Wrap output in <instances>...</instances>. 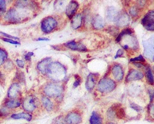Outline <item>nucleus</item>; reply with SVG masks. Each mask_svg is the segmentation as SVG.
Instances as JSON below:
<instances>
[{
    "mask_svg": "<svg viewBox=\"0 0 154 124\" xmlns=\"http://www.w3.org/2000/svg\"><path fill=\"white\" fill-rule=\"evenodd\" d=\"M3 79V75L1 73V72H0V80H1Z\"/></svg>",
    "mask_w": 154,
    "mask_h": 124,
    "instance_id": "obj_44",
    "label": "nucleus"
},
{
    "mask_svg": "<svg viewBox=\"0 0 154 124\" xmlns=\"http://www.w3.org/2000/svg\"><path fill=\"white\" fill-rule=\"evenodd\" d=\"M66 6V3L64 1H56L54 4V7L56 10H57L58 11H62L63 9L65 8Z\"/></svg>",
    "mask_w": 154,
    "mask_h": 124,
    "instance_id": "obj_29",
    "label": "nucleus"
},
{
    "mask_svg": "<svg viewBox=\"0 0 154 124\" xmlns=\"http://www.w3.org/2000/svg\"><path fill=\"white\" fill-rule=\"evenodd\" d=\"M116 87V82L111 79H102L97 85V90L101 93H109L113 91Z\"/></svg>",
    "mask_w": 154,
    "mask_h": 124,
    "instance_id": "obj_2",
    "label": "nucleus"
},
{
    "mask_svg": "<svg viewBox=\"0 0 154 124\" xmlns=\"http://www.w3.org/2000/svg\"><path fill=\"white\" fill-rule=\"evenodd\" d=\"M144 75L143 73L137 70H131L128 73L126 80L127 81H133V80H141L143 78Z\"/></svg>",
    "mask_w": 154,
    "mask_h": 124,
    "instance_id": "obj_11",
    "label": "nucleus"
},
{
    "mask_svg": "<svg viewBox=\"0 0 154 124\" xmlns=\"http://www.w3.org/2000/svg\"><path fill=\"white\" fill-rule=\"evenodd\" d=\"M123 54V50L119 49V50L117 51V53H116V56H115V59H117V58L122 56Z\"/></svg>",
    "mask_w": 154,
    "mask_h": 124,
    "instance_id": "obj_41",
    "label": "nucleus"
},
{
    "mask_svg": "<svg viewBox=\"0 0 154 124\" xmlns=\"http://www.w3.org/2000/svg\"><path fill=\"white\" fill-rule=\"evenodd\" d=\"M138 9L137 8V7H132L130 10V15L133 17H135L138 14Z\"/></svg>",
    "mask_w": 154,
    "mask_h": 124,
    "instance_id": "obj_34",
    "label": "nucleus"
},
{
    "mask_svg": "<svg viewBox=\"0 0 154 124\" xmlns=\"http://www.w3.org/2000/svg\"><path fill=\"white\" fill-rule=\"evenodd\" d=\"M115 21L117 26L125 27L130 24V17L127 13L125 12L119 13Z\"/></svg>",
    "mask_w": 154,
    "mask_h": 124,
    "instance_id": "obj_8",
    "label": "nucleus"
},
{
    "mask_svg": "<svg viewBox=\"0 0 154 124\" xmlns=\"http://www.w3.org/2000/svg\"><path fill=\"white\" fill-rule=\"evenodd\" d=\"M16 64L20 68H23L24 67V65H25L24 61H22V60H21V59H17L16 60Z\"/></svg>",
    "mask_w": 154,
    "mask_h": 124,
    "instance_id": "obj_40",
    "label": "nucleus"
},
{
    "mask_svg": "<svg viewBox=\"0 0 154 124\" xmlns=\"http://www.w3.org/2000/svg\"><path fill=\"white\" fill-rule=\"evenodd\" d=\"M46 74L54 81H60L65 78L66 69L63 65L58 62H51L48 65Z\"/></svg>",
    "mask_w": 154,
    "mask_h": 124,
    "instance_id": "obj_1",
    "label": "nucleus"
},
{
    "mask_svg": "<svg viewBox=\"0 0 154 124\" xmlns=\"http://www.w3.org/2000/svg\"><path fill=\"white\" fill-rule=\"evenodd\" d=\"M49 39L46 38H39L37 39V41H49Z\"/></svg>",
    "mask_w": 154,
    "mask_h": 124,
    "instance_id": "obj_43",
    "label": "nucleus"
},
{
    "mask_svg": "<svg viewBox=\"0 0 154 124\" xmlns=\"http://www.w3.org/2000/svg\"><path fill=\"white\" fill-rule=\"evenodd\" d=\"M78 8V4L76 1H71L66 9V14L69 18H72Z\"/></svg>",
    "mask_w": 154,
    "mask_h": 124,
    "instance_id": "obj_14",
    "label": "nucleus"
},
{
    "mask_svg": "<svg viewBox=\"0 0 154 124\" xmlns=\"http://www.w3.org/2000/svg\"><path fill=\"white\" fill-rule=\"evenodd\" d=\"M7 56L8 54L7 51L5 50L0 48V66L5 63L7 59Z\"/></svg>",
    "mask_w": 154,
    "mask_h": 124,
    "instance_id": "obj_27",
    "label": "nucleus"
},
{
    "mask_svg": "<svg viewBox=\"0 0 154 124\" xmlns=\"http://www.w3.org/2000/svg\"><path fill=\"white\" fill-rule=\"evenodd\" d=\"M75 82L74 83V87H78V86L80 85L81 79V78H80L78 75H76L75 76Z\"/></svg>",
    "mask_w": 154,
    "mask_h": 124,
    "instance_id": "obj_36",
    "label": "nucleus"
},
{
    "mask_svg": "<svg viewBox=\"0 0 154 124\" xmlns=\"http://www.w3.org/2000/svg\"><path fill=\"white\" fill-rule=\"evenodd\" d=\"M98 78L96 74L90 73L87 78L86 82V87L88 90H92L95 87L97 79Z\"/></svg>",
    "mask_w": 154,
    "mask_h": 124,
    "instance_id": "obj_16",
    "label": "nucleus"
},
{
    "mask_svg": "<svg viewBox=\"0 0 154 124\" xmlns=\"http://www.w3.org/2000/svg\"><path fill=\"white\" fill-rule=\"evenodd\" d=\"M130 61L131 62H145V59H144L143 56H142V55H140V56H138V57L131 59Z\"/></svg>",
    "mask_w": 154,
    "mask_h": 124,
    "instance_id": "obj_35",
    "label": "nucleus"
},
{
    "mask_svg": "<svg viewBox=\"0 0 154 124\" xmlns=\"http://www.w3.org/2000/svg\"><path fill=\"white\" fill-rule=\"evenodd\" d=\"M119 13L114 7H108L107 10V18L110 21H115Z\"/></svg>",
    "mask_w": 154,
    "mask_h": 124,
    "instance_id": "obj_21",
    "label": "nucleus"
},
{
    "mask_svg": "<svg viewBox=\"0 0 154 124\" xmlns=\"http://www.w3.org/2000/svg\"><path fill=\"white\" fill-rule=\"evenodd\" d=\"M90 124H102V117L99 114L93 112L90 119Z\"/></svg>",
    "mask_w": 154,
    "mask_h": 124,
    "instance_id": "obj_23",
    "label": "nucleus"
},
{
    "mask_svg": "<svg viewBox=\"0 0 154 124\" xmlns=\"http://www.w3.org/2000/svg\"><path fill=\"white\" fill-rule=\"evenodd\" d=\"M113 107L115 109V116H116L117 117H118L119 119H124L125 117V112L124 108H120L118 105H115Z\"/></svg>",
    "mask_w": 154,
    "mask_h": 124,
    "instance_id": "obj_24",
    "label": "nucleus"
},
{
    "mask_svg": "<svg viewBox=\"0 0 154 124\" xmlns=\"http://www.w3.org/2000/svg\"><path fill=\"white\" fill-rule=\"evenodd\" d=\"M112 73H113L115 78L118 80L120 81L123 78V71L122 67L120 65H115L112 68Z\"/></svg>",
    "mask_w": 154,
    "mask_h": 124,
    "instance_id": "obj_17",
    "label": "nucleus"
},
{
    "mask_svg": "<svg viewBox=\"0 0 154 124\" xmlns=\"http://www.w3.org/2000/svg\"><path fill=\"white\" fill-rule=\"evenodd\" d=\"M22 13L16 9H10L5 15L4 19L7 22L15 23L19 22L22 19Z\"/></svg>",
    "mask_w": 154,
    "mask_h": 124,
    "instance_id": "obj_5",
    "label": "nucleus"
},
{
    "mask_svg": "<svg viewBox=\"0 0 154 124\" xmlns=\"http://www.w3.org/2000/svg\"><path fill=\"white\" fill-rule=\"evenodd\" d=\"M92 25L95 29H100L104 27L105 22L101 17L100 15H96L93 19Z\"/></svg>",
    "mask_w": 154,
    "mask_h": 124,
    "instance_id": "obj_18",
    "label": "nucleus"
},
{
    "mask_svg": "<svg viewBox=\"0 0 154 124\" xmlns=\"http://www.w3.org/2000/svg\"><path fill=\"white\" fill-rule=\"evenodd\" d=\"M82 22V18L81 14H77L72 17V27L74 29H77L81 26Z\"/></svg>",
    "mask_w": 154,
    "mask_h": 124,
    "instance_id": "obj_20",
    "label": "nucleus"
},
{
    "mask_svg": "<svg viewBox=\"0 0 154 124\" xmlns=\"http://www.w3.org/2000/svg\"><path fill=\"white\" fill-rule=\"evenodd\" d=\"M23 108L27 112H33L36 109L37 105L34 96H29L23 101Z\"/></svg>",
    "mask_w": 154,
    "mask_h": 124,
    "instance_id": "obj_7",
    "label": "nucleus"
},
{
    "mask_svg": "<svg viewBox=\"0 0 154 124\" xmlns=\"http://www.w3.org/2000/svg\"><path fill=\"white\" fill-rule=\"evenodd\" d=\"M81 120V116L74 112L68 114L65 118V121L67 124H78Z\"/></svg>",
    "mask_w": 154,
    "mask_h": 124,
    "instance_id": "obj_13",
    "label": "nucleus"
},
{
    "mask_svg": "<svg viewBox=\"0 0 154 124\" xmlns=\"http://www.w3.org/2000/svg\"><path fill=\"white\" fill-rule=\"evenodd\" d=\"M13 64L11 62V61L10 60H8L7 61H6L4 63V68H6L7 70H11L13 67Z\"/></svg>",
    "mask_w": 154,
    "mask_h": 124,
    "instance_id": "obj_33",
    "label": "nucleus"
},
{
    "mask_svg": "<svg viewBox=\"0 0 154 124\" xmlns=\"http://www.w3.org/2000/svg\"><path fill=\"white\" fill-rule=\"evenodd\" d=\"M11 117L14 119H25L27 121H30L32 119V116L25 112H22L20 113H17V114H13L11 116Z\"/></svg>",
    "mask_w": 154,
    "mask_h": 124,
    "instance_id": "obj_22",
    "label": "nucleus"
},
{
    "mask_svg": "<svg viewBox=\"0 0 154 124\" xmlns=\"http://www.w3.org/2000/svg\"><path fill=\"white\" fill-rule=\"evenodd\" d=\"M42 102L44 106L48 111H51V110H52L53 107V104L49 99H48L47 97H43L42 98Z\"/></svg>",
    "mask_w": 154,
    "mask_h": 124,
    "instance_id": "obj_26",
    "label": "nucleus"
},
{
    "mask_svg": "<svg viewBox=\"0 0 154 124\" xmlns=\"http://www.w3.org/2000/svg\"><path fill=\"white\" fill-rule=\"evenodd\" d=\"M44 92L50 97H58L63 92V87L55 84H49L45 87Z\"/></svg>",
    "mask_w": 154,
    "mask_h": 124,
    "instance_id": "obj_4",
    "label": "nucleus"
},
{
    "mask_svg": "<svg viewBox=\"0 0 154 124\" xmlns=\"http://www.w3.org/2000/svg\"><path fill=\"white\" fill-rule=\"evenodd\" d=\"M133 33V31L132 30V29L127 28V29H125L124 30H123L118 35V36L116 38V41L117 43H119L121 41L122 38L125 36V35H130Z\"/></svg>",
    "mask_w": 154,
    "mask_h": 124,
    "instance_id": "obj_25",
    "label": "nucleus"
},
{
    "mask_svg": "<svg viewBox=\"0 0 154 124\" xmlns=\"http://www.w3.org/2000/svg\"><path fill=\"white\" fill-rule=\"evenodd\" d=\"M0 33H1V35H4V36H6L7 37V38H9V39H19V38H17V37H15V36H11V35H8V34H7V33H4V32H0Z\"/></svg>",
    "mask_w": 154,
    "mask_h": 124,
    "instance_id": "obj_39",
    "label": "nucleus"
},
{
    "mask_svg": "<svg viewBox=\"0 0 154 124\" xmlns=\"http://www.w3.org/2000/svg\"><path fill=\"white\" fill-rule=\"evenodd\" d=\"M130 107H131V108L135 109V111H137V112H140V111H142V107H140V106H138V105H137V104H131Z\"/></svg>",
    "mask_w": 154,
    "mask_h": 124,
    "instance_id": "obj_37",
    "label": "nucleus"
},
{
    "mask_svg": "<svg viewBox=\"0 0 154 124\" xmlns=\"http://www.w3.org/2000/svg\"><path fill=\"white\" fill-rule=\"evenodd\" d=\"M9 114V109L4 105L0 106V117H4Z\"/></svg>",
    "mask_w": 154,
    "mask_h": 124,
    "instance_id": "obj_30",
    "label": "nucleus"
},
{
    "mask_svg": "<svg viewBox=\"0 0 154 124\" xmlns=\"http://www.w3.org/2000/svg\"><path fill=\"white\" fill-rule=\"evenodd\" d=\"M57 25V21L51 17L44 18L41 22V29L45 33H50L54 30Z\"/></svg>",
    "mask_w": 154,
    "mask_h": 124,
    "instance_id": "obj_3",
    "label": "nucleus"
},
{
    "mask_svg": "<svg viewBox=\"0 0 154 124\" xmlns=\"http://www.w3.org/2000/svg\"><path fill=\"white\" fill-rule=\"evenodd\" d=\"M145 51L144 54L148 58H151L153 60V38L149 39L148 41H145L144 44Z\"/></svg>",
    "mask_w": 154,
    "mask_h": 124,
    "instance_id": "obj_9",
    "label": "nucleus"
},
{
    "mask_svg": "<svg viewBox=\"0 0 154 124\" xmlns=\"http://www.w3.org/2000/svg\"><path fill=\"white\" fill-rule=\"evenodd\" d=\"M21 105V103L19 101L15 99H7L5 101L3 105L9 109H11V108L19 107Z\"/></svg>",
    "mask_w": 154,
    "mask_h": 124,
    "instance_id": "obj_19",
    "label": "nucleus"
},
{
    "mask_svg": "<svg viewBox=\"0 0 154 124\" xmlns=\"http://www.w3.org/2000/svg\"><path fill=\"white\" fill-rule=\"evenodd\" d=\"M6 10V3L5 1L0 0V16L3 15Z\"/></svg>",
    "mask_w": 154,
    "mask_h": 124,
    "instance_id": "obj_31",
    "label": "nucleus"
},
{
    "mask_svg": "<svg viewBox=\"0 0 154 124\" xmlns=\"http://www.w3.org/2000/svg\"><path fill=\"white\" fill-rule=\"evenodd\" d=\"M146 77L148 82H149V84L152 86L153 84V74L152 70L149 67H148L146 69Z\"/></svg>",
    "mask_w": 154,
    "mask_h": 124,
    "instance_id": "obj_28",
    "label": "nucleus"
},
{
    "mask_svg": "<svg viewBox=\"0 0 154 124\" xmlns=\"http://www.w3.org/2000/svg\"><path fill=\"white\" fill-rule=\"evenodd\" d=\"M1 39H2L3 41H4V42L9 43L12 44H15V45L20 44V43H19V42H18V41H15V40L11 39H9V38H1Z\"/></svg>",
    "mask_w": 154,
    "mask_h": 124,
    "instance_id": "obj_32",
    "label": "nucleus"
},
{
    "mask_svg": "<svg viewBox=\"0 0 154 124\" xmlns=\"http://www.w3.org/2000/svg\"><path fill=\"white\" fill-rule=\"evenodd\" d=\"M51 62V58H47L40 61L37 64L38 70L44 75H46L48 65Z\"/></svg>",
    "mask_w": 154,
    "mask_h": 124,
    "instance_id": "obj_15",
    "label": "nucleus"
},
{
    "mask_svg": "<svg viewBox=\"0 0 154 124\" xmlns=\"http://www.w3.org/2000/svg\"><path fill=\"white\" fill-rule=\"evenodd\" d=\"M134 64L135 66H137V67H139V68H142V67H144V68H146V69H147V68L149 67V66H148V67H146L145 65L144 64H142L141 62H134Z\"/></svg>",
    "mask_w": 154,
    "mask_h": 124,
    "instance_id": "obj_42",
    "label": "nucleus"
},
{
    "mask_svg": "<svg viewBox=\"0 0 154 124\" xmlns=\"http://www.w3.org/2000/svg\"><path fill=\"white\" fill-rule=\"evenodd\" d=\"M34 53L33 52H29L25 55V59L26 61H30L31 58L32 56H33Z\"/></svg>",
    "mask_w": 154,
    "mask_h": 124,
    "instance_id": "obj_38",
    "label": "nucleus"
},
{
    "mask_svg": "<svg viewBox=\"0 0 154 124\" xmlns=\"http://www.w3.org/2000/svg\"><path fill=\"white\" fill-rule=\"evenodd\" d=\"M21 87L18 83L12 84L9 88L7 96L10 99H15L19 96Z\"/></svg>",
    "mask_w": 154,
    "mask_h": 124,
    "instance_id": "obj_10",
    "label": "nucleus"
},
{
    "mask_svg": "<svg viewBox=\"0 0 154 124\" xmlns=\"http://www.w3.org/2000/svg\"><path fill=\"white\" fill-rule=\"evenodd\" d=\"M108 124H114V123H108Z\"/></svg>",
    "mask_w": 154,
    "mask_h": 124,
    "instance_id": "obj_45",
    "label": "nucleus"
},
{
    "mask_svg": "<svg viewBox=\"0 0 154 124\" xmlns=\"http://www.w3.org/2000/svg\"><path fill=\"white\" fill-rule=\"evenodd\" d=\"M142 23L145 28L150 31L154 30V12L153 10L149 11L144 17Z\"/></svg>",
    "mask_w": 154,
    "mask_h": 124,
    "instance_id": "obj_6",
    "label": "nucleus"
},
{
    "mask_svg": "<svg viewBox=\"0 0 154 124\" xmlns=\"http://www.w3.org/2000/svg\"><path fill=\"white\" fill-rule=\"evenodd\" d=\"M64 46L73 50H77L80 51H86L87 50V48L85 46H84L81 43H77L74 41H71L67 42L64 44Z\"/></svg>",
    "mask_w": 154,
    "mask_h": 124,
    "instance_id": "obj_12",
    "label": "nucleus"
}]
</instances>
